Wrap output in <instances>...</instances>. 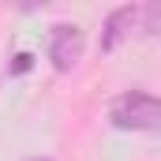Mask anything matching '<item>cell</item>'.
Masks as SVG:
<instances>
[{
  "mask_svg": "<svg viewBox=\"0 0 161 161\" xmlns=\"http://www.w3.org/2000/svg\"><path fill=\"white\" fill-rule=\"evenodd\" d=\"M109 124L116 131H158L161 127V101L146 90H127L113 101Z\"/></svg>",
  "mask_w": 161,
  "mask_h": 161,
  "instance_id": "obj_1",
  "label": "cell"
},
{
  "mask_svg": "<svg viewBox=\"0 0 161 161\" xmlns=\"http://www.w3.org/2000/svg\"><path fill=\"white\" fill-rule=\"evenodd\" d=\"M79 56H82V30L75 23H56L53 34H49V64H53V71L68 75L79 64Z\"/></svg>",
  "mask_w": 161,
  "mask_h": 161,
  "instance_id": "obj_2",
  "label": "cell"
},
{
  "mask_svg": "<svg viewBox=\"0 0 161 161\" xmlns=\"http://www.w3.org/2000/svg\"><path fill=\"white\" fill-rule=\"evenodd\" d=\"M139 19H142V8L139 4H124L116 11H109V19H105V26H101V53H113L120 41L131 38V30H139Z\"/></svg>",
  "mask_w": 161,
  "mask_h": 161,
  "instance_id": "obj_3",
  "label": "cell"
},
{
  "mask_svg": "<svg viewBox=\"0 0 161 161\" xmlns=\"http://www.w3.org/2000/svg\"><path fill=\"white\" fill-rule=\"evenodd\" d=\"M30 68H34V53H15L8 64V75H26Z\"/></svg>",
  "mask_w": 161,
  "mask_h": 161,
  "instance_id": "obj_4",
  "label": "cell"
},
{
  "mask_svg": "<svg viewBox=\"0 0 161 161\" xmlns=\"http://www.w3.org/2000/svg\"><path fill=\"white\" fill-rule=\"evenodd\" d=\"M30 161H53V158H30Z\"/></svg>",
  "mask_w": 161,
  "mask_h": 161,
  "instance_id": "obj_5",
  "label": "cell"
}]
</instances>
